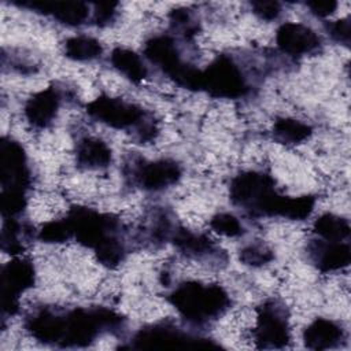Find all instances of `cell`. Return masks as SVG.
Wrapping results in <instances>:
<instances>
[{"label":"cell","mask_w":351,"mask_h":351,"mask_svg":"<svg viewBox=\"0 0 351 351\" xmlns=\"http://www.w3.org/2000/svg\"><path fill=\"white\" fill-rule=\"evenodd\" d=\"M328 34L339 44H343L346 47L350 45L351 40V22L350 18L339 19L335 22H330L326 25Z\"/></svg>","instance_id":"30"},{"label":"cell","mask_w":351,"mask_h":351,"mask_svg":"<svg viewBox=\"0 0 351 351\" xmlns=\"http://www.w3.org/2000/svg\"><path fill=\"white\" fill-rule=\"evenodd\" d=\"M276 43L284 53L299 56L315 51L321 44V38L311 27L303 23L287 22L277 29Z\"/></svg>","instance_id":"13"},{"label":"cell","mask_w":351,"mask_h":351,"mask_svg":"<svg viewBox=\"0 0 351 351\" xmlns=\"http://www.w3.org/2000/svg\"><path fill=\"white\" fill-rule=\"evenodd\" d=\"M95 254H96L97 261L101 265H104L107 267H115L123 261L125 245L119 240L118 236H114V237L108 239L107 241H104L103 244H100L95 250Z\"/></svg>","instance_id":"24"},{"label":"cell","mask_w":351,"mask_h":351,"mask_svg":"<svg viewBox=\"0 0 351 351\" xmlns=\"http://www.w3.org/2000/svg\"><path fill=\"white\" fill-rule=\"evenodd\" d=\"M310 12L315 16L325 18L332 15L337 8V1L335 0H311L306 3Z\"/></svg>","instance_id":"34"},{"label":"cell","mask_w":351,"mask_h":351,"mask_svg":"<svg viewBox=\"0 0 351 351\" xmlns=\"http://www.w3.org/2000/svg\"><path fill=\"white\" fill-rule=\"evenodd\" d=\"M229 196L233 204L254 215L273 217L280 193L274 189L270 176L261 171H243L232 180Z\"/></svg>","instance_id":"3"},{"label":"cell","mask_w":351,"mask_h":351,"mask_svg":"<svg viewBox=\"0 0 351 351\" xmlns=\"http://www.w3.org/2000/svg\"><path fill=\"white\" fill-rule=\"evenodd\" d=\"M313 133V128L295 118H278L273 125L274 137L285 144H299L307 140Z\"/></svg>","instance_id":"23"},{"label":"cell","mask_w":351,"mask_h":351,"mask_svg":"<svg viewBox=\"0 0 351 351\" xmlns=\"http://www.w3.org/2000/svg\"><path fill=\"white\" fill-rule=\"evenodd\" d=\"M122 317L104 307L74 308L59 313L58 346L84 347L92 343L104 330H117L122 326Z\"/></svg>","instance_id":"2"},{"label":"cell","mask_w":351,"mask_h":351,"mask_svg":"<svg viewBox=\"0 0 351 351\" xmlns=\"http://www.w3.org/2000/svg\"><path fill=\"white\" fill-rule=\"evenodd\" d=\"M66 219L77 243L93 251L108 239L117 236L118 221L111 215L101 214L89 207H73Z\"/></svg>","instance_id":"6"},{"label":"cell","mask_w":351,"mask_h":351,"mask_svg":"<svg viewBox=\"0 0 351 351\" xmlns=\"http://www.w3.org/2000/svg\"><path fill=\"white\" fill-rule=\"evenodd\" d=\"M273 259V252L262 244H250L240 251V261L250 266H262Z\"/></svg>","instance_id":"29"},{"label":"cell","mask_w":351,"mask_h":351,"mask_svg":"<svg viewBox=\"0 0 351 351\" xmlns=\"http://www.w3.org/2000/svg\"><path fill=\"white\" fill-rule=\"evenodd\" d=\"M344 339L343 328L328 318L314 319L303 332L304 346L310 350H328L341 343Z\"/></svg>","instance_id":"18"},{"label":"cell","mask_w":351,"mask_h":351,"mask_svg":"<svg viewBox=\"0 0 351 351\" xmlns=\"http://www.w3.org/2000/svg\"><path fill=\"white\" fill-rule=\"evenodd\" d=\"M93 5H95V11H93L95 23L99 26H104V25H108L114 19L118 3L97 1Z\"/></svg>","instance_id":"33"},{"label":"cell","mask_w":351,"mask_h":351,"mask_svg":"<svg viewBox=\"0 0 351 351\" xmlns=\"http://www.w3.org/2000/svg\"><path fill=\"white\" fill-rule=\"evenodd\" d=\"M252 12L256 14L261 19L273 21L281 14V5L274 0H258L251 3Z\"/></svg>","instance_id":"32"},{"label":"cell","mask_w":351,"mask_h":351,"mask_svg":"<svg viewBox=\"0 0 351 351\" xmlns=\"http://www.w3.org/2000/svg\"><path fill=\"white\" fill-rule=\"evenodd\" d=\"M34 267L23 258L10 261L1 271V307L4 314L14 315L19 307L22 292L33 287Z\"/></svg>","instance_id":"10"},{"label":"cell","mask_w":351,"mask_h":351,"mask_svg":"<svg viewBox=\"0 0 351 351\" xmlns=\"http://www.w3.org/2000/svg\"><path fill=\"white\" fill-rule=\"evenodd\" d=\"M181 178V167L176 160L159 159L140 163L133 171L134 182L145 189L158 192L174 185Z\"/></svg>","instance_id":"12"},{"label":"cell","mask_w":351,"mask_h":351,"mask_svg":"<svg viewBox=\"0 0 351 351\" xmlns=\"http://www.w3.org/2000/svg\"><path fill=\"white\" fill-rule=\"evenodd\" d=\"M111 64L132 82H141L147 77V67L141 58L132 49L117 47L110 56Z\"/></svg>","instance_id":"20"},{"label":"cell","mask_w":351,"mask_h":351,"mask_svg":"<svg viewBox=\"0 0 351 351\" xmlns=\"http://www.w3.org/2000/svg\"><path fill=\"white\" fill-rule=\"evenodd\" d=\"M313 232L325 241H343L350 236V223L343 217L325 213L314 221Z\"/></svg>","instance_id":"21"},{"label":"cell","mask_w":351,"mask_h":351,"mask_svg":"<svg viewBox=\"0 0 351 351\" xmlns=\"http://www.w3.org/2000/svg\"><path fill=\"white\" fill-rule=\"evenodd\" d=\"M202 90L213 97L239 99L248 93L250 85L239 64L228 55H219L202 70Z\"/></svg>","instance_id":"5"},{"label":"cell","mask_w":351,"mask_h":351,"mask_svg":"<svg viewBox=\"0 0 351 351\" xmlns=\"http://www.w3.org/2000/svg\"><path fill=\"white\" fill-rule=\"evenodd\" d=\"M86 111L93 119L119 130L132 128L138 130L145 122H148L141 107L106 95L92 100L86 106Z\"/></svg>","instance_id":"7"},{"label":"cell","mask_w":351,"mask_h":351,"mask_svg":"<svg viewBox=\"0 0 351 351\" xmlns=\"http://www.w3.org/2000/svg\"><path fill=\"white\" fill-rule=\"evenodd\" d=\"M103 53L99 40L89 36H74L64 43V55L77 62H88L97 59Z\"/></svg>","instance_id":"22"},{"label":"cell","mask_w":351,"mask_h":351,"mask_svg":"<svg viewBox=\"0 0 351 351\" xmlns=\"http://www.w3.org/2000/svg\"><path fill=\"white\" fill-rule=\"evenodd\" d=\"M110 147L100 138L85 137L77 144V162L86 169H104L111 163Z\"/></svg>","instance_id":"19"},{"label":"cell","mask_w":351,"mask_h":351,"mask_svg":"<svg viewBox=\"0 0 351 351\" xmlns=\"http://www.w3.org/2000/svg\"><path fill=\"white\" fill-rule=\"evenodd\" d=\"M133 348H176V347H219L213 340L193 336L170 325H152L140 329L133 337Z\"/></svg>","instance_id":"8"},{"label":"cell","mask_w":351,"mask_h":351,"mask_svg":"<svg viewBox=\"0 0 351 351\" xmlns=\"http://www.w3.org/2000/svg\"><path fill=\"white\" fill-rule=\"evenodd\" d=\"M14 4L45 14V15H51L56 21L69 26L82 25L89 15V7L84 1L25 0V1H14Z\"/></svg>","instance_id":"14"},{"label":"cell","mask_w":351,"mask_h":351,"mask_svg":"<svg viewBox=\"0 0 351 351\" xmlns=\"http://www.w3.org/2000/svg\"><path fill=\"white\" fill-rule=\"evenodd\" d=\"M169 240L176 245L177 250H180L186 256L195 259H221L219 248L204 234L193 233L188 229L176 226L171 229Z\"/></svg>","instance_id":"16"},{"label":"cell","mask_w":351,"mask_h":351,"mask_svg":"<svg viewBox=\"0 0 351 351\" xmlns=\"http://www.w3.org/2000/svg\"><path fill=\"white\" fill-rule=\"evenodd\" d=\"M0 177L3 189H23L29 186V169L22 145L8 137L0 141Z\"/></svg>","instance_id":"11"},{"label":"cell","mask_w":351,"mask_h":351,"mask_svg":"<svg viewBox=\"0 0 351 351\" xmlns=\"http://www.w3.org/2000/svg\"><path fill=\"white\" fill-rule=\"evenodd\" d=\"M170 21H171V25L177 30H181L186 37L195 34V32L197 29V26L193 23V21L191 18V14L188 12V10H184V8L173 10L170 12Z\"/></svg>","instance_id":"31"},{"label":"cell","mask_w":351,"mask_h":351,"mask_svg":"<svg viewBox=\"0 0 351 351\" xmlns=\"http://www.w3.org/2000/svg\"><path fill=\"white\" fill-rule=\"evenodd\" d=\"M254 339L259 348H282L291 339L285 311L276 302L263 303L256 315Z\"/></svg>","instance_id":"9"},{"label":"cell","mask_w":351,"mask_h":351,"mask_svg":"<svg viewBox=\"0 0 351 351\" xmlns=\"http://www.w3.org/2000/svg\"><path fill=\"white\" fill-rule=\"evenodd\" d=\"M167 299L182 318L195 325L218 318L230 304L229 295L222 287L197 281L180 284L169 293Z\"/></svg>","instance_id":"1"},{"label":"cell","mask_w":351,"mask_h":351,"mask_svg":"<svg viewBox=\"0 0 351 351\" xmlns=\"http://www.w3.org/2000/svg\"><path fill=\"white\" fill-rule=\"evenodd\" d=\"M60 106V92L55 86L34 93L25 104V117L34 128L48 126Z\"/></svg>","instance_id":"15"},{"label":"cell","mask_w":351,"mask_h":351,"mask_svg":"<svg viewBox=\"0 0 351 351\" xmlns=\"http://www.w3.org/2000/svg\"><path fill=\"white\" fill-rule=\"evenodd\" d=\"M22 226L18 221L11 218H4L3 229H1V248L5 252L12 255L23 251V243L21 241Z\"/></svg>","instance_id":"25"},{"label":"cell","mask_w":351,"mask_h":351,"mask_svg":"<svg viewBox=\"0 0 351 351\" xmlns=\"http://www.w3.org/2000/svg\"><path fill=\"white\" fill-rule=\"evenodd\" d=\"M313 263L321 271H335L350 265L351 248L343 241H317L308 247Z\"/></svg>","instance_id":"17"},{"label":"cell","mask_w":351,"mask_h":351,"mask_svg":"<svg viewBox=\"0 0 351 351\" xmlns=\"http://www.w3.org/2000/svg\"><path fill=\"white\" fill-rule=\"evenodd\" d=\"M144 55L180 86L202 90V70L181 59L177 45L170 36L159 34L151 37L144 45Z\"/></svg>","instance_id":"4"},{"label":"cell","mask_w":351,"mask_h":351,"mask_svg":"<svg viewBox=\"0 0 351 351\" xmlns=\"http://www.w3.org/2000/svg\"><path fill=\"white\" fill-rule=\"evenodd\" d=\"M26 207V191L23 189H3L0 196V208L4 218L18 215Z\"/></svg>","instance_id":"27"},{"label":"cell","mask_w":351,"mask_h":351,"mask_svg":"<svg viewBox=\"0 0 351 351\" xmlns=\"http://www.w3.org/2000/svg\"><path fill=\"white\" fill-rule=\"evenodd\" d=\"M73 237V232L69 221L58 219L49 221L41 226L38 230V239L44 243H64Z\"/></svg>","instance_id":"26"},{"label":"cell","mask_w":351,"mask_h":351,"mask_svg":"<svg viewBox=\"0 0 351 351\" xmlns=\"http://www.w3.org/2000/svg\"><path fill=\"white\" fill-rule=\"evenodd\" d=\"M210 226L215 233L226 237H236L244 232L240 221L229 213H219L214 215L210 221Z\"/></svg>","instance_id":"28"}]
</instances>
